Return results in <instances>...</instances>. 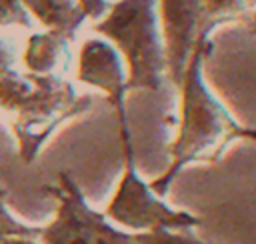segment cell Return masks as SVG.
I'll list each match as a JSON object with an SVG mask.
<instances>
[{
    "label": "cell",
    "instance_id": "cell-7",
    "mask_svg": "<svg viewBox=\"0 0 256 244\" xmlns=\"http://www.w3.org/2000/svg\"><path fill=\"white\" fill-rule=\"evenodd\" d=\"M78 80L106 92L112 108L126 110V68L120 52L102 38H88L80 48Z\"/></svg>",
    "mask_w": 256,
    "mask_h": 244
},
{
    "label": "cell",
    "instance_id": "cell-4",
    "mask_svg": "<svg viewBox=\"0 0 256 244\" xmlns=\"http://www.w3.org/2000/svg\"><path fill=\"white\" fill-rule=\"evenodd\" d=\"M58 200L56 218L42 228V244H186L190 236L170 230L162 232H122L114 228L106 214L86 204L82 190L68 172L58 174V182L48 186Z\"/></svg>",
    "mask_w": 256,
    "mask_h": 244
},
{
    "label": "cell",
    "instance_id": "cell-15",
    "mask_svg": "<svg viewBox=\"0 0 256 244\" xmlns=\"http://www.w3.org/2000/svg\"><path fill=\"white\" fill-rule=\"evenodd\" d=\"M186 244H202V242H198V240H194V238H190Z\"/></svg>",
    "mask_w": 256,
    "mask_h": 244
},
{
    "label": "cell",
    "instance_id": "cell-5",
    "mask_svg": "<svg viewBox=\"0 0 256 244\" xmlns=\"http://www.w3.org/2000/svg\"><path fill=\"white\" fill-rule=\"evenodd\" d=\"M116 118H118V130H120V142H122L124 172L114 198L106 206V212H104L106 218H112L114 222L136 232H162V230L174 232V230H188L198 226L200 220L196 216L182 210H172L170 206H166L152 192L150 184H146L138 176L126 110H118Z\"/></svg>",
    "mask_w": 256,
    "mask_h": 244
},
{
    "label": "cell",
    "instance_id": "cell-16",
    "mask_svg": "<svg viewBox=\"0 0 256 244\" xmlns=\"http://www.w3.org/2000/svg\"><path fill=\"white\" fill-rule=\"evenodd\" d=\"M246 4H250V6H256V0H246Z\"/></svg>",
    "mask_w": 256,
    "mask_h": 244
},
{
    "label": "cell",
    "instance_id": "cell-1",
    "mask_svg": "<svg viewBox=\"0 0 256 244\" xmlns=\"http://www.w3.org/2000/svg\"><path fill=\"white\" fill-rule=\"evenodd\" d=\"M212 42L202 38L196 42L188 60L182 80V116L176 140L170 144L172 162L162 176L150 182L156 196H164L190 162H214L222 156L226 146L236 138L256 140V130H248L236 124L232 114L214 98L202 76V62L210 54Z\"/></svg>",
    "mask_w": 256,
    "mask_h": 244
},
{
    "label": "cell",
    "instance_id": "cell-9",
    "mask_svg": "<svg viewBox=\"0 0 256 244\" xmlns=\"http://www.w3.org/2000/svg\"><path fill=\"white\" fill-rule=\"evenodd\" d=\"M24 8L48 30L64 34L68 40H74L76 30L82 28L88 18L78 0H20Z\"/></svg>",
    "mask_w": 256,
    "mask_h": 244
},
{
    "label": "cell",
    "instance_id": "cell-6",
    "mask_svg": "<svg viewBox=\"0 0 256 244\" xmlns=\"http://www.w3.org/2000/svg\"><path fill=\"white\" fill-rule=\"evenodd\" d=\"M246 6V0H158L168 74L176 88L182 86L196 42L218 24L238 18Z\"/></svg>",
    "mask_w": 256,
    "mask_h": 244
},
{
    "label": "cell",
    "instance_id": "cell-2",
    "mask_svg": "<svg viewBox=\"0 0 256 244\" xmlns=\"http://www.w3.org/2000/svg\"><path fill=\"white\" fill-rule=\"evenodd\" d=\"M92 96H78L68 80L56 74H20L16 70L0 76V110L10 112L18 154L30 164L44 142L66 120L84 114Z\"/></svg>",
    "mask_w": 256,
    "mask_h": 244
},
{
    "label": "cell",
    "instance_id": "cell-11",
    "mask_svg": "<svg viewBox=\"0 0 256 244\" xmlns=\"http://www.w3.org/2000/svg\"><path fill=\"white\" fill-rule=\"evenodd\" d=\"M32 28V16L20 0H0V26Z\"/></svg>",
    "mask_w": 256,
    "mask_h": 244
},
{
    "label": "cell",
    "instance_id": "cell-3",
    "mask_svg": "<svg viewBox=\"0 0 256 244\" xmlns=\"http://www.w3.org/2000/svg\"><path fill=\"white\" fill-rule=\"evenodd\" d=\"M94 30L110 38L124 56L128 92L160 88L168 62L158 22V0H118L94 24Z\"/></svg>",
    "mask_w": 256,
    "mask_h": 244
},
{
    "label": "cell",
    "instance_id": "cell-10",
    "mask_svg": "<svg viewBox=\"0 0 256 244\" xmlns=\"http://www.w3.org/2000/svg\"><path fill=\"white\" fill-rule=\"evenodd\" d=\"M42 228L26 226L18 222L6 208V190L0 186V240L2 238H38Z\"/></svg>",
    "mask_w": 256,
    "mask_h": 244
},
{
    "label": "cell",
    "instance_id": "cell-12",
    "mask_svg": "<svg viewBox=\"0 0 256 244\" xmlns=\"http://www.w3.org/2000/svg\"><path fill=\"white\" fill-rule=\"evenodd\" d=\"M78 2L84 8L86 16L92 18V20H102L108 14L110 6H112L108 0H78Z\"/></svg>",
    "mask_w": 256,
    "mask_h": 244
},
{
    "label": "cell",
    "instance_id": "cell-8",
    "mask_svg": "<svg viewBox=\"0 0 256 244\" xmlns=\"http://www.w3.org/2000/svg\"><path fill=\"white\" fill-rule=\"evenodd\" d=\"M22 60L32 74H52L56 68H68L70 40L56 30L32 34L26 42Z\"/></svg>",
    "mask_w": 256,
    "mask_h": 244
},
{
    "label": "cell",
    "instance_id": "cell-13",
    "mask_svg": "<svg viewBox=\"0 0 256 244\" xmlns=\"http://www.w3.org/2000/svg\"><path fill=\"white\" fill-rule=\"evenodd\" d=\"M12 64H14V46L8 40L0 38V76L10 72Z\"/></svg>",
    "mask_w": 256,
    "mask_h": 244
},
{
    "label": "cell",
    "instance_id": "cell-14",
    "mask_svg": "<svg viewBox=\"0 0 256 244\" xmlns=\"http://www.w3.org/2000/svg\"><path fill=\"white\" fill-rule=\"evenodd\" d=\"M0 244H38L32 238H2Z\"/></svg>",
    "mask_w": 256,
    "mask_h": 244
}]
</instances>
